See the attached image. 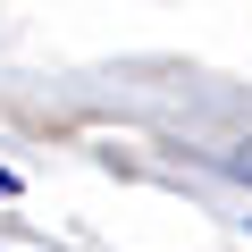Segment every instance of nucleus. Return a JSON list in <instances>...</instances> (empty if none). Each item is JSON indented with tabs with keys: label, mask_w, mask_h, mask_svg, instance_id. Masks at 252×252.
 Here are the masks:
<instances>
[{
	"label": "nucleus",
	"mask_w": 252,
	"mask_h": 252,
	"mask_svg": "<svg viewBox=\"0 0 252 252\" xmlns=\"http://www.w3.org/2000/svg\"><path fill=\"white\" fill-rule=\"evenodd\" d=\"M9 193H17V177H9V168H0V202H9Z\"/></svg>",
	"instance_id": "nucleus-1"
},
{
	"label": "nucleus",
	"mask_w": 252,
	"mask_h": 252,
	"mask_svg": "<svg viewBox=\"0 0 252 252\" xmlns=\"http://www.w3.org/2000/svg\"><path fill=\"white\" fill-rule=\"evenodd\" d=\"M235 177H252V152H235Z\"/></svg>",
	"instance_id": "nucleus-2"
}]
</instances>
